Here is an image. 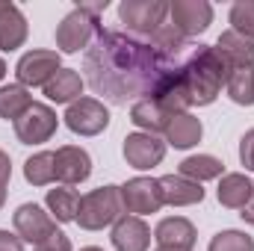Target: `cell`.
<instances>
[{
	"label": "cell",
	"instance_id": "32",
	"mask_svg": "<svg viewBox=\"0 0 254 251\" xmlns=\"http://www.w3.org/2000/svg\"><path fill=\"white\" fill-rule=\"evenodd\" d=\"M33 251H71V240L65 237L63 231H57V234H51L45 243H39Z\"/></svg>",
	"mask_w": 254,
	"mask_h": 251
},
{
	"label": "cell",
	"instance_id": "3",
	"mask_svg": "<svg viewBox=\"0 0 254 251\" xmlns=\"http://www.w3.org/2000/svg\"><path fill=\"white\" fill-rule=\"evenodd\" d=\"M107 0H98V3H80L74 6L57 27V48L63 54H80V51H89V45L95 42V36L101 33L98 21H101V12H107Z\"/></svg>",
	"mask_w": 254,
	"mask_h": 251
},
{
	"label": "cell",
	"instance_id": "24",
	"mask_svg": "<svg viewBox=\"0 0 254 251\" xmlns=\"http://www.w3.org/2000/svg\"><path fill=\"white\" fill-rule=\"evenodd\" d=\"M24 178L33 187H48L57 181V157L54 151H39L24 163Z\"/></svg>",
	"mask_w": 254,
	"mask_h": 251
},
{
	"label": "cell",
	"instance_id": "21",
	"mask_svg": "<svg viewBox=\"0 0 254 251\" xmlns=\"http://www.w3.org/2000/svg\"><path fill=\"white\" fill-rule=\"evenodd\" d=\"M83 92V77L74 68H60L48 83H45V98L54 104H74Z\"/></svg>",
	"mask_w": 254,
	"mask_h": 251
},
{
	"label": "cell",
	"instance_id": "4",
	"mask_svg": "<svg viewBox=\"0 0 254 251\" xmlns=\"http://www.w3.org/2000/svg\"><path fill=\"white\" fill-rule=\"evenodd\" d=\"M122 189L119 187H98L92 192H86L80 198V207H77V225L83 231H101L107 225H116L122 219Z\"/></svg>",
	"mask_w": 254,
	"mask_h": 251
},
{
	"label": "cell",
	"instance_id": "15",
	"mask_svg": "<svg viewBox=\"0 0 254 251\" xmlns=\"http://www.w3.org/2000/svg\"><path fill=\"white\" fill-rule=\"evenodd\" d=\"M213 48L219 51V57L228 63L231 71L234 68H254V42L240 36L237 30H225Z\"/></svg>",
	"mask_w": 254,
	"mask_h": 251
},
{
	"label": "cell",
	"instance_id": "20",
	"mask_svg": "<svg viewBox=\"0 0 254 251\" xmlns=\"http://www.w3.org/2000/svg\"><path fill=\"white\" fill-rule=\"evenodd\" d=\"M216 195H219V204H222V207H231V210H243V207L252 201L254 184L249 181V178H246V175H240V172H231V175H222Z\"/></svg>",
	"mask_w": 254,
	"mask_h": 251
},
{
	"label": "cell",
	"instance_id": "7",
	"mask_svg": "<svg viewBox=\"0 0 254 251\" xmlns=\"http://www.w3.org/2000/svg\"><path fill=\"white\" fill-rule=\"evenodd\" d=\"M57 125H60L57 113L48 104H36L33 101V107L15 122V136H18L21 145H42V142H48L57 133Z\"/></svg>",
	"mask_w": 254,
	"mask_h": 251
},
{
	"label": "cell",
	"instance_id": "17",
	"mask_svg": "<svg viewBox=\"0 0 254 251\" xmlns=\"http://www.w3.org/2000/svg\"><path fill=\"white\" fill-rule=\"evenodd\" d=\"M27 42V18L24 12L9 3L0 0V51H18Z\"/></svg>",
	"mask_w": 254,
	"mask_h": 251
},
{
	"label": "cell",
	"instance_id": "27",
	"mask_svg": "<svg viewBox=\"0 0 254 251\" xmlns=\"http://www.w3.org/2000/svg\"><path fill=\"white\" fill-rule=\"evenodd\" d=\"M228 95L240 107H254V68H234L228 77Z\"/></svg>",
	"mask_w": 254,
	"mask_h": 251
},
{
	"label": "cell",
	"instance_id": "13",
	"mask_svg": "<svg viewBox=\"0 0 254 251\" xmlns=\"http://www.w3.org/2000/svg\"><path fill=\"white\" fill-rule=\"evenodd\" d=\"M54 157H57V181L63 187H77L92 175V157L77 145H63Z\"/></svg>",
	"mask_w": 254,
	"mask_h": 251
},
{
	"label": "cell",
	"instance_id": "5",
	"mask_svg": "<svg viewBox=\"0 0 254 251\" xmlns=\"http://www.w3.org/2000/svg\"><path fill=\"white\" fill-rule=\"evenodd\" d=\"M169 15V3L166 0H125L119 6V21L125 24V30L136 39H151Z\"/></svg>",
	"mask_w": 254,
	"mask_h": 251
},
{
	"label": "cell",
	"instance_id": "31",
	"mask_svg": "<svg viewBox=\"0 0 254 251\" xmlns=\"http://www.w3.org/2000/svg\"><path fill=\"white\" fill-rule=\"evenodd\" d=\"M9 178H12V160L9 154L0 148V210L6 204V189H9Z\"/></svg>",
	"mask_w": 254,
	"mask_h": 251
},
{
	"label": "cell",
	"instance_id": "28",
	"mask_svg": "<svg viewBox=\"0 0 254 251\" xmlns=\"http://www.w3.org/2000/svg\"><path fill=\"white\" fill-rule=\"evenodd\" d=\"M207 251H254V237L246 231H222L210 240Z\"/></svg>",
	"mask_w": 254,
	"mask_h": 251
},
{
	"label": "cell",
	"instance_id": "35",
	"mask_svg": "<svg viewBox=\"0 0 254 251\" xmlns=\"http://www.w3.org/2000/svg\"><path fill=\"white\" fill-rule=\"evenodd\" d=\"M3 77H6V63L0 60V80H3Z\"/></svg>",
	"mask_w": 254,
	"mask_h": 251
},
{
	"label": "cell",
	"instance_id": "2",
	"mask_svg": "<svg viewBox=\"0 0 254 251\" xmlns=\"http://www.w3.org/2000/svg\"><path fill=\"white\" fill-rule=\"evenodd\" d=\"M181 77L190 89V98H192V107H207L219 98L222 86L228 83L231 77V68L228 63L219 57V51L213 45H198L192 48L190 54L184 57L181 63Z\"/></svg>",
	"mask_w": 254,
	"mask_h": 251
},
{
	"label": "cell",
	"instance_id": "37",
	"mask_svg": "<svg viewBox=\"0 0 254 251\" xmlns=\"http://www.w3.org/2000/svg\"><path fill=\"white\" fill-rule=\"evenodd\" d=\"M80 251H104V249H98V246H86V249H80Z\"/></svg>",
	"mask_w": 254,
	"mask_h": 251
},
{
	"label": "cell",
	"instance_id": "18",
	"mask_svg": "<svg viewBox=\"0 0 254 251\" xmlns=\"http://www.w3.org/2000/svg\"><path fill=\"white\" fill-rule=\"evenodd\" d=\"M154 240H157L160 246H169V249L192 251L198 234H195V225H192L190 219H184V216H169V219H163V222L157 225Z\"/></svg>",
	"mask_w": 254,
	"mask_h": 251
},
{
	"label": "cell",
	"instance_id": "12",
	"mask_svg": "<svg viewBox=\"0 0 254 251\" xmlns=\"http://www.w3.org/2000/svg\"><path fill=\"white\" fill-rule=\"evenodd\" d=\"M122 151H125L127 166L145 172V169H154V166L163 163V157H166V142L157 139L154 133H130L125 139V148H122Z\"/></svg>",
	"mask_w": 254,
	"mask_h": 251
},
{
	"label": "cell",
	"instance_id": "26",
	"mask_svg": "<svg viewBox=\"0 0 254 251\" xmlns=\"http://www.w3.org/2000/svg\"><path fill=\"white\" fill-rule=\"evenodd\" d=\"M48 210L54 213L57 222H74L77 219V207H80V195L71 187H60V189H48Z\"/></svg>",
	"mask_w": 254,
	"mask_h": 251
},
{
	"label": "cell",
	"instance_id": "14",
	"mask_svg": "<svg viewBox=\"0 0 254 251\" xmlns=\"http://www.w3.org/2000/svg\"><path fill=\"white\" fill-rule=\"evenodd\" d=\"M113 246L116 251H148L151 246V228L139 216H122L113 225Z\"/></svg>",
	"mask_w": 254,
	"mask_h": 251
},
{
	"label": "cell",
	"instance_id": "34",
	"mask_svg": "<svg viewBox=\"0 0 254 251\" xmlns=\"http://www.w3.org/2000/svg\"><path fill=\"white\" fill-rule=\"evenodd\" d=\"M240 216H243V222L254 225V195H252V201H249V204L243 207V213H240Z\"/></svg>",
	"mask_w": 254,
	"mask_h": 251
},
{
	"label": "cell",
	"instance_id": "1",
	"mask_svg": "<svg viewBox=\"0 0 254 251\" xmlns=\"http://www.w3.org/2000/svg\"><path fill=\"white\" fill-rule=\"evenodd\" d=\"M181 63L184 60L160 54L145 39L119 30H101L86 51L83 71L101 98L113 104H136L142 98H154Z\"/></svg>",
	"mask_w": 254,
	"mask_h": 251
},
{
	"label": "cell",
	"instance_id": "8",
	"mask_svg": "<svg viewBox=\"0 0 254 251\" xmlns=\"http://www.w3.org/2000/svg\"><path fill=\"white\" fill-rule=\"evenodd\" d=\"M169 18H172V27L184 39H192L213 24V6L207 0H172Z\"/></svg>",
	"mask_w": 254,
	"mask_h": 251
},
{
	"label": "cell",
	"instance_id": "16",
	"mask_svg": "<svg viewBox=\"0 0 254 251\" xmlns=\"http://www.w3.org/2000/svg\"><path fill=\"white\" fill-rule=\"evenodd\" d=\"M160 195H163V204H172V207H192V204L204 201L201 184H195V181L184 178V175L160 178Z\"/></svg>",
	"mask_w": 254,
	"mask_h": 251
},
{
	"label": "cell",
	"instance_id": "19",
	"mask_svg": "<svg viewBox=\"0 0 254 251\" xmlns=\"http://www.w3.org/2000/svg\"><path fill=\"white\" fill-rule=\"evenodd\" d=\"M166 145H172V148H192V145H198L201 142V136H204V127H201V119H195L192 113H181V116H172L169 119V125H166Z\"/></svg>",
	"mask_w": 254,
	"mask_h": 251
},
{
	"label": "cell",
	"instance_id": "11",
	"mask_svg": "<svg viewBox=\"0 0 254 251\" xmlns=\"http://www.w3.org/2000/svg\"><path fill=\"white\" fill-rule=\"evenodd\" d=\"M60 54L57 51H27L18 65H15V74H18V83L21 86H42L60 71Z\"/></svg>",
	"mask_w": 254,
	"mask_h": 251
},
{
	"label": "cell",
	"instance_id": "29",
	"mask_svg": "<svg viewBox=\"0 0 254 251\" xmlns=\"http://www.w3.org/2000/svg\"><path fill=\"white\" fill-rule=\"evenodd\" d=\"M231 30H237L240 36H246V39H252L254 42V0H237L234 6H231Z\"/></svg>",
	"mask_w": 254,
	"mask_h": 251
},
{
	"label": "cell",
	"instance_id": "10",
	"mask_svg": "<svg viewBox=\"0 0 254 251\" xmlns=\"http://www.w3.org/2000/svg\"><path fill=\"white\" fill-rule=\"evenodd\" d=\"M122 189V204H125L127 213L133 216H148V213H157L163 207V195H160V181L154 178H133L127 181Z\"/></svg>",
	"mask_w": 254,
	"mask_h": 251
},
{
	"label": "cell",
	"instance_id": "9",
	"mask_svg": "<svg viewBox=\"0 0 254 251\" xmlns=\"http://www.w3.org/2000/svg\"><path fill=\"white\" fill-rule=\"evenodd\" d=\"M12 225H15V234L24 240V243H45L51 234H57V222L51 213H45L39 204H21L12 216Z\"/></svg>",
	"mask_w": 254,
	"mask_h": 251
},
{
	"label": "cell",
	"instance_id": "33",
	"mask_svg": "<svg viewBox=\"0 0 254 251\" xmlns=\"http://www.w3.org/2000/svg\"><path fill=\"white\" fill-rule=\"evenodd\" d=\"M0 251H24V240L18 234H9L0 228Z\"/></svg>",
	"mask_w": 254,
	"mask_h": 251
},
{
	"label": "cell",
	"instance_id": "36",
	"mask_svg": "<svg viewBox=\"0 0 254 251\" xmlns=\"http://www.w3.org/2000/svg\"><path fill=\"white\" fill-rule=\"evenodd\" d=\"M157 251H187V249H169V246H160Z\"/></svg>",
	"mask_w": 254,
	"mask_h": 251
},
{
	"label": "cell",
	"instance_id": "22",
	"mask_svg": "<svg viewBox=\"0 0 254 251\" xmlns=\"http://www.w3.org/2000/svg\"><path fill=\"white\" fill-rule=\"evenodd\" d=\"M169 113L160 107V101L157 98H142V101H136L133 107H130V122L136 127H142V133H163L166 125H169Z\"/></svg>",
	"mask_w": 254,
	"mask_h": 251
},
{
	"label": "cell",
	"instance_id": "30",
	"mask_svg": "<svg viewBox=\"0 0 254 251\" xmlns=\"http://www.w3.org/2000/svg\"><path fill=\"white\" fill-rule=\"evenodd\" d=\"M240 163L254 172V127L252 130H246V136L240 139Z\"/></svg>",
	"mask_w": 254,
	"mask_h": 251
},
{
	"label": "cell",
	"instance_id": "25",
	"mask_svg": "<svg viewBox=\"0 0 254 251\" xmlns=\"http://www.w3.org/2000/svg\"><path fill=\"white\" fill-rule=\"evenodd\" d=\"M33 107V98H30V92H27V86H21V83H9V86H3L0 89V116L9 122H18L27 110Z\"/></svg>",
	"mask_w": 254,
	"mask_h": 251
},
{
	"label": "cell",
	"instance_id": "23",
	"mask_svg": "<svg viewBox=\"0 0 254 251\" xmlns=\"http://www.w3.org/2000/svg\"><path fill=\"white\" fill-rule=\"evenodd\" d=\"M222 172H225V163L219 157H213V154H195V157H187L181 163V175L195 181V184L222 178Z\"/></svg>",
	"mask_w": 254,
	"mask_h": 251
},
{
	"label": "cell",
	"instance_id": "6",
	"mask_svg": "<svg viewBox=\"0 0 254 251\" xmlns=\"http://www.w3.org/2000/svg\"><path fill=\"white\" fill-rule=\"evenodd\" d=\"M65 127L77 136H98L110 127V113L98 98H77L65 110Z\"/></svg>",
	"mask_w": 254,
	"mask_h": 251
}]
</instances>
